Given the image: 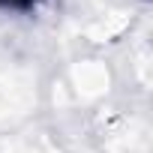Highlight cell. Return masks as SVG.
<instances>
[{
  "label": "cell",
  "mask_w": 153,
  "mask_h": 153,
  "mask_svg": "<svg viewBox=\"0 0 153 153\" xmlns=\"http://www.w3.org/2000/svg\"><path fill=\"white\" fill-rule=\"evenodd\" d=\"M33 0H0V6H15V9H21V6H30Z\"/></svg>",
  "instance_id": "6da1fadb"
}]
</instances>
